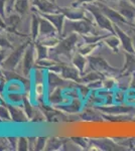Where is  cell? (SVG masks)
Instances as JSON below:
<instances>
[{
	"label": "cell",
	"instance_id": "277c9868",
	"mask_svg": "<svg viewBox=\"0 0 135 151\" xmlns=\"http://www.w3.org/2000/svg\"><path fill=\"white\" fill-rule=\"evenodd\" d=\"M96 5L100 8V10H101L103 13L105 14V15L107 16L108 18L110 19V20L112 21L113 23H125V24H129L128 21L125 19L123 16L121 15V14L119 13L117 10H115L113 7L109 6V5H106L105 4L104 1H97V3H95ZM130 25V24H129Z\"/></svg>",
	"mask_w": 135,
	"mask_h": 151
},
{
	"label": "cell",
	"instance_id": "6da1fadb",
	"mask_svg": "<svg viewBox=\"0 0 135 151\" xmlns=\"http://www.w3.org/2000/svg\"><path fill=\"white\" fill-rule=\"evenodd\" d=\"M85 8L92 13V15L94 16V18H95L96 23H97V25L99 26L100 28L109 31L111 35H116L114 30L113 22L100 10V8L96 5L94 2H93V3H86Z\"/></svg>",
	"mask_w": 135,
	"mask_h": 151
},
{
	"label": "cell",
	"instance_id": "5b68a950",
	"mask_svg": "<svg viewBox=\"0 0 135 151\" xmlns=\"http://www.w3.org/2000/svg\"><path fill=\"white\" fill-rule=\"evenodd\" d=\"M113 25H114L115 33H116V35L118 36L120 41H121V45L124 48V52H127L130 53H135L132 37H130L124 30H122L121 27H120L117 23H113Z\"/></svg>",
	"mask_w": 135,
	"mask_h": 151
},
{
	"label": "cell",
	"instance_id": "9c48e42d",
	"mask_svg": "<svg viewBox=\"0 0 135 151\" xmlns=\"http://www.w3.org/2000/svg\"><path fill=\"white\" fill-rule=\"evenodd\" d=\"M103 42H104L105 45H107L114 52H118L119 45H121V41H120L118 36L116 35H111V33H110L107 37H105L104 40H103Z\"/></svg>",
	"mask_w": 135,
	"mask_h": 151
},
{
	"label": "cell",
	"instance_id": "ba28073f",
	"mask_svg": "<svg viewBox=\"0 0 135 151\" xmlns=\"http://www.w3.org/2000/svg\"><path fill=\"white\" fill-rule=\"evenodd\" d=\"M124 55L126 58H125L124 68L121 72V77L135 73V53L124 52Z\"/></svg>",
	"mask_w": 135,
	"mask_h": 151
},
{
	"label": "cell",
	"instance_id": "44dd1931",
	"mask_svg": "<svg viewBox=\"0 0 135 151\" xmlns=\"http://www.w3.org/2000/svg\"><path fill=\"white\" fill-rule=\"evenodd\" d=\"M130 2H131L132 4H133V5H135V0H129Z\"/></svg>",
	"mask_w": 135,
	"mask_h": 151
},
{
	"label": "cell",
	"instance_id": "603a6c76",
	"mask_svg": "<svg viewBox=\"0 0 135 151\" xmlns=\"http://www.w3.org/2000/svg\"><path fill=\"white\" fill-rule=\"evenodd\" d=\"M134 30H135V29H134Z\"/></svg>",
	"mask_w": 135,
	"mask_h": 151
},
{
	"label": "cell",
	"instance_id": "9a60e30c",
	"mask_svg": "<svg viewBox=\"0 0 135 151\" xmlns=\"http://www.w3.org/2000/svg\"><path fill=\"white\" fill-rule=\"evenodd\" d=\"M98 47V43H86L84 47H80L79 52L83 55H90L96 47Z\"/></svg>",
	"mask_w": 135,
	"mask_h": 151
},
{
	"label": "cell",
	"instance_id": "5bb4252c",
	"mask_svg": "<svg viewBox=\"0 0 135 151\" xmlns=\"http://www.w3.org/2000/svg\"><path fill=\"white\" fill-rule=\"evenodd\" d=\"M103 111H106V112H109V113H112L114 115L116 114H122V113H128V112L133 110V108L131 107H122V106H118V108H115V109H112L111 108H102Z\"/></svg>",
	"mask_w": 135,
	"mask_h": 151
},
{
	"label": "cell",
	"instance_id": "ac0fdd59",
	"mask_svg": "<svg viewBox=\"0 0 135 151\" xmlns=\"http://www.w3.org/2000/svg\"><path fill=\"white\" fill-rule=\"evenodd\" d=\"M35 93L38 96H41L43 93V85L41 83H38L35 86Z\"/></svg>",
	"mask_w": 135,
	"mask_h": 151
},
{
	"label": "cell",
	"instance_id": "4fadbf2b",
	"mask_svg": "<svg viewBox=\"0 0 135 151\" xmlns=\"http://www.w3.org/2000/svg\"><path fill=\"white\" fill-rule=\"evenodd\" d=\"M74 65H76V67L78 68V70H80L81 73L85 69V65H86V58H85V55H81V53H79V55H77L75 58H74V60H73Z\"/></svg>",
	"mask_w": 135,
	"mask_h": 151
},
{
	"label": "cell",
	"instance_id": "8992f818",
	"mask_svg": "<svg viewBox=\"0 0 135 151\" xmlns=\"http://www.w3.org/2000/svg\"><path fill=\"white\" fill-rule=\"evenodd\" d=\"M77 40H78L77 35H76V33H73L72 35H70L69 37H67L65 40L60 43V45H58V48H56V52L58 53H65V55H69L70 52H72L74 47H75Z\"/></svg>",
	"mask_w": 135,
	"mask_h": 151
},
{
	"label": "cell",
	"instance_id": "ffe728a7",
	"mask_svg": "<svg viewBox=\"0 0 135 151\" xmlns=\"http://www.w3.org/2000/svg\"><path fill=\"white\" fill-rule=\"evenodd\" d=\"M102 1H115V2H117V1H119V0H102Z\"/></svg>",
	"mask_w": 135,
	"mask_h": 151
},
{
	"label": "cell",
	"instance_id": "2e32d148",
	"mask_svg": "<svg viewBox=\"0 0 135 151\" xmlns=\"http://www.w3.org/2000/svg\"><path fill=\"white\" fill-rule=\"evenodd\" d=\"M27 7V0H17L15 4V9L20 13H24Z\"/></svg>",
	"mask_w": 135,
	"mask_h": 151
},
{
	"label": "cell",
	"instance_id": "e0dca14e",
	"mask_svg": "<svg viewBox=\"0 0 135 151\" xmlns=\"http://www.w3.org/2000/svg\"><path fill=\"white\" fill-rule=\"evenodd\" d=\"M97 1H102V0H76V2L73 4L74 7L80 5V4H83V3H93V2H97Z\"/></svg>",
	"mask_w": 135,
	"mask_h": 151
},
{
	"label": "cell",
	"instance_id": "7c38bea8",
	"mask_svg": "<svg viewBox=\"0 0 135 151\" xmlns=\"http://www.w3.org/2000/svg\"><path fill=\"white\" fill-rule=\"evenodd\" d=\"M50 20L53 22V25L56 26L58 31L61 33L62 31V28H63V21H64V18H65V15L62 14V15H46Z\"/></svg>",
	"mask_w": 135,
	"mask_h": 151
},
{
	"label": "cell",
	"instance_id": "7402d4cb",
	"mask_svg": "<svg viewBox=\"0 0 135 151\" xmlns=\"http://www.w3.org/2000/svg\"><path fill=\"white\" fill-rule=\"evenodd\" d=\"M133 26H135V19H134V21H133Z\"/></svg>",
	"mask_w": 135,
	"mask_h": 151
},
{
	"label": "cell",
	"instance_id": "52a82bcc",
	"mask_svg": "<svg viewBox=\"0 0 135 151\" xmlns=\"http://www.w3.org/2000/svg\"><path fill=\"white\" fill-rule=\"evenodd\" d=\"M90 60L94 69L98 72H109V74L118 73V70L114 69L110 65H108L107 62L103 58H91Z\"/></svg>",
	"mask_w": 135,
	"mask_h": 151
},
{
	"label": "cell",
	"instance_id": "7a4b0ae2",
	"mask_svg": "<svg viewBox=\"0 0 135 151\" xmlns=\"http://www.w3.org/2000/svg\"><path fill=\"white\" fill-rule=\"evenodd\" d=\"M113 8L118 11L128 21L130 25L133 26V21L135 19V5H133L129 0H119Z\"/></svg>",
	"mask_w": 135,
	"mask_h": 151
},
{
	"label": "cell",
	"instance_id": "3957f363",
	"mask_svg": "<svg viewBox=\"0 0 135 151\" xmlns=\"http://www.w3.org/2000/svg\"><path fill=\"white\" fill-rule=\"evenodd\" d=\"M66 28H68L69 31H75L81 35H90L94 31L92 22L89 19H81L76 21H68Z\"/></svg>",
	"mask_w": 135,
	"mask_h": 151
},
{
	"label": "cell",
	"instance_id": "30bf717a",
	"mask_svg": "<svg viewBox=\"0 0 135 151\" xmlns=\"http://www.w3.org/2000/svg\"><path fill=\"white\" fill-rule=\"evenodd\" d=\"M34 4L38 5L40 10L45 12H53V11H61L58 7H56L53 2H48L46 0H34Z\"/></svg>",
	"mask_w": 135,
	"mask_h": 151
},
{
	"label": "cell",
	"instance_id": "d6986e66",
	"mask_svg": "<svg viewBox=\"0 0 135 151\" xmlns=\"http://www.w3.org/2000/svg\"><path fill=\"white\" fill-rule=\"evenodd\" d=\"M132 41H133V47H134V50H135V35L132 36Z\"/></svg>",
	"mask_w": 135,
	"mask_h": 151
},
{
	"label": "cell",
	"instance_id": "8fae6325",
	"mask_svg": "<svg viewBox=\"0 0 135 151\" xmlns=\"http://www.w3.org/2000/svg\"><path fill=\"white\" fill-rule=\"evenodd\" d=\"M64 15L72 20H81V19H88L85 16V11L83 9H73V10H63Z\"/></svg>",
	"mask_w": 135,
	"mask_h": 151
}]
</instances>
